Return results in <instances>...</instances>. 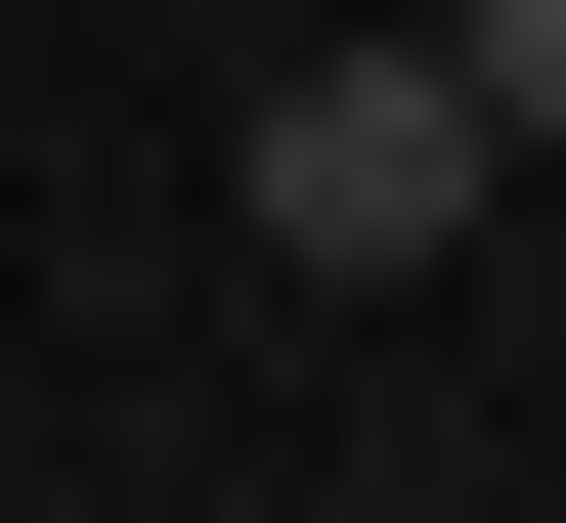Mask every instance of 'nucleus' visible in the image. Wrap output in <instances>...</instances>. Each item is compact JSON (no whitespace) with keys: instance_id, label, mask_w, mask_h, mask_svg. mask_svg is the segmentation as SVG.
<instances>
[{"instance_id":"nucleus-2","label":"nucleus","mask_w":566,"mask_h":523,"mask_svg":"<svg viewBox=\"0 0 566 523\" xmlns=\"http://www.w3.org/2000/svg\"><path fill=\"white\" fill-rule=\"evenodd\" d=\"M436 87H480V175H566V0H436Z\"/></svg>"},{"instance_id":"nucleus-1","label":"nucleus","mask_w":566,"mask_h":523,"mask_svg":"<svg viewBox=\"0 0 566 523\" xmlns=\"http://www.w3.org/2000/svg\"><path fill=\"white\" fill-rule=\"evenodd\" d=\"M218 219H262L305 305H436V262L523 219V175H480V87H436V44H305V87H262V175H218Z\"/></svg>"}]
</instances>
